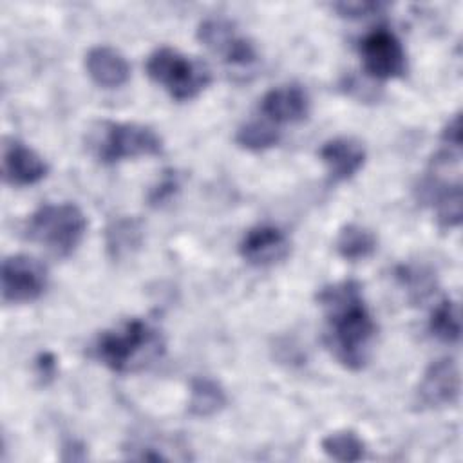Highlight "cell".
Segmentation results:
<instances>
[{
	"label": "cell",
	"instance_id": "8fae6325",
	"mask_svg": "<svg viewBox=\"0 0 463 463\" xmlns=\"http://www.w3.org/2000/svg\"><path fill=\"white\" fill-rule=\"evenodd\" d=\"M49 172L45 159L24 145L22 141L9 139L2 148V175L13 186H29L42 181Z\"/></svg>",
	"mask_w": 463,
	"mask_h": 463
},
{
	"label": "cell",
	"instance_id": "cb8c5ba5",
	"mask_svg": "<svg viewBox=\"0 0 463 463\" xmlns=\"http://www.w3.org/2000/svg\"><path fill=\"white\" fill-rule=\"evenodd\" d=\"M383 7V4L380 2H336L333 4V9L338 11L342 16H351V18H356V16H367L374 11H380Z\"/></svg>",
	"mask_w": 463,
	"mask_h": 463
},
{
	"label": "cell",
	"instance_id": "e0dca14e",
	"mask_svg": "<svg viewBox=\"0 0 463 463\" xmlns=\"http://www.w3.org/2000/svg\"><path fill=\"white\" fill-rule=\"evenodd\" d=\"M335 248L338 255L345 260H364L376 251V237L369 228L349 222L340 228Z\"/></svg>",
	"mask_w": 463,
	"mask_h": 463
},
{
	"label": "cell",
	"instance_id": "4fadbf2b",
	"mask_svg": "<svg viewBox=\"0 0 463 463\" xmlns=\"http://www.w3.org/2000/svg\"><path fill=\"white\" fill-rule=\"evenodd\" d=\"M318 156L333 181H347L365 163V148L364 145L349 136H338L326 141Z\"/></svg>",
	"mask_w": 463,
	"mask_h": 463
},
{
	"label": "cell",
	"instance_id": "9c48e42d",
	"mask_svg": "<svg viewBox=\"0 0 463 463\" xmlns=\"http://www.w3.org/2000/svg\"><path fill=\"white\" fill-rule=\"evenodd\" d=\"M459 371L452 358L432 362L416 389V403L423 409H438L454 405L459 398Z\"/></svg>",
	"mask_w": 463,
	"mask_h": 463
},
{
	"label": "cell",
	"instance_id": "8992f818",
	"mask_svg": "<svg viewBox=\"0 0 463 463\" xmlns=\"http://www.w3.org/2000/svg\"><path fill=\"white\" fill-rule=\"evenodd\" d=\"M360 56L364 71L374 80H392L407 71V56L400 38L378 27L367 33L360 42Z\"/></svg>",
	"mask_w": 463,
	"mask_h": 463
},
{
	"label": "cell",
	"instance_id": "5b68a950",
	"mask_svg": "<svg viewBox=\"0 0 463 463\" xmlns=\"http://www.w3.org/2000/svg\"><path fill=\"white\" fill-rule=\"evenodd\" d=\"M90 148L101 163L112 165L125 159L157 156L163 152V139L146 125L101 121L90 137Z\"/></svg>",
	"mask_w": 463,
	"mask_h": 463
},
{
	"label": "cell",
	"instance_id": "ba28073f",
	"mask_svg": "<svg viewBox=\"0 0 463 463\" xmlns=\"http://www.w3.org/2000/svg\"><path fill=\"white\" fill-rule=\"evenodd\" d=\"M199 42L221 54L228 65L248 67L257 60L253 42L235 31V25L224 18H206L197 27Z\"/></svg>",
	"mask_w": 463,
	"mask_h": 463
},
{
	"label": "cell",
	"instance_id": "d6986e66",
	"mask_svg": "<svg viewBox=\"0 0 463 463\" xmlns=\"http://www.w3.org/2000/svg\"><path fill=\"white\" fill-rule=\"evenodd\" d=\"M320 447L324 454L335 461L353 463L365 458L364 439L354 430H349V429L329 432L327 436L322 438Z\"/></svg>",
	"mask_w": 463,
	"mask_h": 463
},
{
	"label": "cell",
	"instance_id": "7a4b0ae2",
	"mask_svg": "<svg viewBox=\"0 0 463 463\" xmlns=\"http://www.w3.org/2000/svg\"><path fill=\"white\" fill-rule=\"evenodd\" d=\"M165 336L159 327L143 318H127L101 331L92 345V356L107 369L127 374L156 364L165 354Z\"/></svg>",
	"mask_w": 463,
	"mask_h": 463
},
{
	"label": "cell",
	"instance_id": "52a82bcc",
	"mask_svg": "<svg viewBox=\"0 0 463 463\" xmlns=\"http://www.w3.org/2000/svg\"><path fill=\"white\" fill-rule=\"evenodd\" d=\"M2 300L25 304L42 297L47 288L45 266L29 255H9L2 262Z\"/></svg>",
	"mask_w": 463,
	"mask_h": 463
},
{
	"label": "cell",
	"instance_id": "3957f363",
	"mask_svg": "<svg viewBox=\"0 0 463 463\" xmlns=\"http://www.w3.org/2000/svg\"><path fill=\"white\" fill-rule=\"evenodd\" d=\"M87 217L74 203H47L25 222V237L56 257L71 255L83 239Z\"/></svg>",
	"mask_w": 463,
	"mask_h": 463
},
{
	"label": "cell",
	"instance_id": "30bf717a",
	"mask_svg": "<svg viewBox=\"0 0 463 463\" xmlns=\"http://www.w3.org/2000/svg\"><path fill=\"white\" fill-rule=\"evenodd\" d=\"M289 250L291 244L288 235L273 224H257L250 228L239 242L241 257L257 268L273 266L284 260L289 255Z\"/></svg>",
	"mask_w": 463,
	"mask_h": 463
},
{
	"label": "cell",
	"instance_id": "2e32d148",
	"mask_svg": "<svg viewBox=\"0 0 463 463\" xmlns=\"http://www.w3.org/2000/svg\"><path fill=\"white\" fill-rule=\"evenodd\" d=\"M228 396L222 385L208 376H195L190 382L188 412L195 418H210L226 407Z\"/></svg>",
	"mask_w": 463,
	"mask_h": 463
},
{
	"label": "cell",
	"instance_id": "7402d4cb",
	"mask_svg": "<svg viewBox=\"0 0 463 463\" xmlns=\"http://www.w3.org/2000/svg\"><path fill=\"white\" fill-rule=\"evenodd\" d=\"M398 282L411 293L412 298H423L430 289V275L412 266H400L396 269Z\"/></svg>",
	"mask_w": 463,
	"mask_h": 463
},
{
	"label": "cell",
	"instance_id": "d4e9b609",
	"mask_svg": "<svg viewBox=\"0 0 463 463\" xmlns=\"http://www.w3.org/2000/svg\"><path fill=\"white\" fill-rule=\"evenodd\" d=\"M441 141L449 148V152L461 148V119H459V114H454L447 121V125L441 130Z\"/></svg>",
	"mask_w": 463,
	"mask_h": 463
},
{
	"label": "cell",
	"instance_id": "6da1fadb",
	"mask_svg": "<svg viewBox=\"0 0 463 463\" xmlns=\"http://www.w3.org/2000/svg\"><path fill=\"white\" fill-rule=\"evenodd\" d=\"M324 309V340L333 356L351 371H360L371 354L376 322L364 300L356 280L326 286L317 295Z\"/></svg>",
	"mask_w": 463,
	"mask_h": 463
},
{
	"label": "cell",
	"instance_id": "4316f807",
	"mask_svg": "<svg viewBox=\"0 0 463 463\" xmlns=\"http://www.w3.org/2000/svg\"><path fill=\"white\" fill-rule=\"evenodd\" d=\"M63 452H69V454H63V459H72V461H78V459H85V445L76 441V439H69L63 447H61Z\"/></svg>",
	"mask_w": 463,
	"mask_h": 463
},
{
	"label": "cell",
	"instance_id": "7c38bea8",
	"mask_svg": "<svg viewBox=\"0 0 463 463\" xmlns=\"http://www.w3.org/2000/svg\"><path fill=\"white\" fill-rule=\"evenodd\" d=\"M309 96L297 83L279 85L269 89L259 103L260 114L275 125L298 123L309 114Z\"/></svg>",
	"mask_w": 463,
	"mask_h": 463
},
{
	"label": "cell",
	"instance_id": "484cf974",
	"mask_svg": "<svg viewBox=\"0 0 463 463\" xmlns=\"http://www.w3.org/2000/svg\"><path fill=\"white\" fill-rule=\"evenodd\" d=\"M34 365H36V374H38V378H40L43 383L51 382V380L56 376L58 364H56V358H54L52 353H49V351L40 353V354L36 356V360H34Z\"/></svg>",
	"mask_w": 463,
	"mask_h": 463
},
{
	"label": "cell",
	"instance_id": "277c9868",
	"mask_svg": "<svg viewBox=\"0 0 463 463\" xmlns=\"http://www.w3.org/2000/svg\"><path fill=\"white\" fill-rule=\"evenodd\" d=\"M146 74L175 101L197 98L212 81V71L203 60L186 56L168 45L157 47L146 58Z\"/></svg>",
	"mask_w": 463,
	"mask_h": 463
},
{
	"label": "cell",
	"instance_id": "ac0fdd59",
	"mask_svg": "<svg viewBox=\"0 0 463 463\" xmlns=\"http://www.w3.org/2000/svg\"><path fill=\"white\" fill-rule=\"evenodd\" d=\"M429 197L434 203V210H436V219L439 222V226L443 228H454L461 222V184L454 183V184H441V183H434L430 184V188H427Z\"/></svg>",
	"mask_w": 463,
	"mask_h": 463
},
{
	"label": "cell",
	"instance_id": "603a6c76",
	"mask_svg": "<svg viewBox=\"0 0 463 463\" xmlns=\"http://www.w3.org/2000/svg\"><path fill=\"white\" fill-rule=\"evenodd\" d=\"M179 175L175 170H165L159 181L148 192V203L152 206L166 204L177 192H179Z\"/></svg>",
	"mask_w": 463,
	"mask_h": 463
},
{
	"label": "cell",
	"instance_id": "ffe728a7",
	"mask_svg": "<svg viewBox=\"0 0 463 463\" xmlns=\"http://www.w3.org/2000/svg\"><path fill=\"white\" fill-rule=\"evenodd\" d=\"M429 331L434 338L445 344H456L461 336V320L459 307L454 300L443 298L430 313Z\"/></svg>",
	"mask_w": 463,
	"mask_h": 463
},
{
	"label": "cell",
	"instance_id": "9a60e30c",
	"mask_svg": "<svg viewBox=\"0 0 463 463\" xmlns=\"http://www.w3.org/2000/svg\"><path fill=\"white\" fill-rule=\"evenodd\" d=\"M143 224L136 217H118L105 228V248L112 260H123L134 255L143 244Z\"/></svg>",
	"mask_w": 463,
	"mask_h": 463
},
{
	"label": "cell",
	"instance_id": "5bb4252c",
	"mask_svg": "<svg viewBox=\"0 0 463 463\" xmlns=\"http://www.w3.org/2000/svg\"><path fill=\"white\" fill-rule=\"evenodd\" d=\"M85 69L90 80L103 89L121 87L130 76L127 58L110 45L90 47L85 54Z\"/></svg>",
	"mask_w": 463,
	"mask_h": 463
},
{
	"label": "cell",
	"instance_id": "44dd1931",
	"mask_svg": "<svg viewBox=\"0 0 463 463\" xmlns=\"http://www.w3.org/2000/svg\"><path fill=\"white\" fill-rule=\"evenodd\" d=\"M280 141V130L266 121H248L242 127H239L235 134V143L246 150L260 152L266 148L275 146Z\"/></svg>",
	"mask_w": 463,
	"mask_h": 463
}]
</instances>
